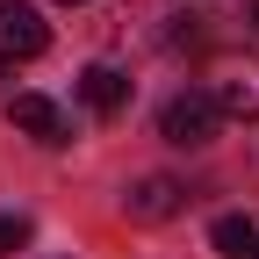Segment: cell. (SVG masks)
Returning <instances> with one entry per match:
<instances>
[{"mask_svg":"<svg viewBox=\"0 0 259 259\" xmlns=\"http://www.w3.org/2000/svg\"><path fill=\"white\" fill-rule=\"evenodd\" d=\"M158 130H166V144H187V151H202V144H216V130H223V108H216V94H209V87H187V94H173V101H166Z\"/></svg>","mask_w":259,"mask_h":259,"instance_id":"cell-1","label":"cell"},{"mask_svg":"<svg viewBox=\"0 0 259 259\" xmlns=\"http://www.w3.org/2000/svg\"><path fill=\"white\" fill-rule=\"evenodd\" d=\"M51 51V22L29 0H0V58H44Z\"/></svg>","mask_w":259,"mask_h":259,"instance_id":"cell-2","label":"cell"},{"mask_svg":"<svg viewBox=\"0 0 259 259\" xmlns=\"http://www.w3.org/2000/svg\"><path fill=\"white\" fill-rule=\"evenodd\" d=\"M180 209H187V187L166 180V173H144L137 187L122 194V216H130V223H166V216H180Z\"/></svg>","mask_w":259,"mask_h":259,"instance_id":"cell-3","label":"cell"},{"mask_svg":"<svg viewBox=\"0 0 259 259\" xmlns=\"http://www.w3.org/2000/svg\"><path fill=\"white\" fill-rule=\"evenodd\" d=\"M209 94H216V108H223V115L259 122V58H231V65H223V79H216Z\"/></svg>","mask_w":259,"mask_h":259,"instance_id":"cell-4","label":"cell"},{"mask_svg":"<svg viewBox=\"0 0 259 259\" xmlns=\"http://www.w3.org/2000/svg\"><path fill=\"white\" fill-rule=\"evenodd\" d=\"M8 115H15L22 137H36V144H65V108H58V101H44V94H15Z\"/></svg>","mask_w":259,"mask_h":259,"instance_id":"cell-5","label":"cell"},{"mask_svg":"<svg viewBox=\"0 0 259 259\" xmlns=\"http://www.w3.org/2000/svg\"><path fill=\"white\" fill-rule=\"evenodd\" d=\"M79 101L94 115H122L130 108V79L115 72V65H87V72H79Z\"/></svg>","mask_w":259,"mask_h":259,"instance_id":"cell-6","label":"cell"},{"mask_svg":"<svg viewBox=\"0 0 259 259\" xmlns=\"http://www.w3.org/2000/svg\"><path fill=\"white\" fill-rule=\"evenodd\" d=\"M209 238H216V252H223V259H252L259 223H252V216H216V231H209Z\"/></svg>","mask_w":259,"mask_h":259,"instance_id":"cell-7","label":"cell"},{"mask_svg":"<svg viewBox=\"0 0 259 259\" xmlns=\"http://www.w3.org/2000/svg\"><path fill=\"white\" fill-rule=\"evenodd\" d=\"M29 245V216H0V259Z\"/></svg>","mask_w":259,"mask_h":259,"instance_id":"cell-8","label":"cell"},{"mask_svg":"<svg viewBox=\"0 0 259 259\" xmlns=\"http://www.w3.org/2000/svg\"><path fill=\"white\" fill-rule=\"evenodd\" d=\"M252 29H259V0H252Z\"/></svg>","mask_w":259,"mask_h":259,"instance_id":"cell-9","label":"cell"},{"mask_svg":"<svg viewBox=\"0 0 259 259\" xmlns=\"http://www.w3.org/2000/svg\"><path fill=\"white\" fill-rule=\"evenodd\" d=\"M58 8H79V0H58Z\"/></svg>","mask_w":259,"mask_h":259,"instance_id":"cell-10","label":"cell"},{"mask_svg":"<svg viewBox=\"0 0 259 259\" xmlns=\"http://www.w3.org/2000/svg\"><path fill=\"white\" fill-rule=\"evenodd\" d=\"M252 259H259V245H252Z\"/></svg>","mask_w":259,"mask_h":259,"instance_id":"cell-11","label":"cell"}]
</instances>
